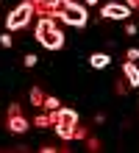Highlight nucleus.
<instances>
[{
	"label": "nucleus",
	"mask_w": 139,
	"mask_h": 153,
	"mask_svg": "<svg viewBox=\"0 0 139 153\" xmlns=\"http://www.w3.org/2000/svg\"><path fill=\"white\" fill-rule=\"evenodd\" d=\"M36 42L42 45L45 50H61L64 48V31L56 25V17H39L36 20Z\"/></svg>",
	"instance_id": "1"
},
{
	"label": "nucleus",
	"mask_w": 139,
	"mask_h": 153,
	"mask_svg": "<svg viewBox=\"0 0 139 153\" xmlns=\"http://www.w3.org/2000/svg\"><path fill=\"white\" fill-rule=\"evenodd\" d=\"M36 8H33V0H22L20 6H14L6 17V31H22L28 22L33 20Z\"/></svg>",
	"instance_id": "2"
},
{
	"label": "nucleus",
	"mask_w": 139,
	"mask_h": 153,
	"mask_svg": "<svg viewBox=\"0 0 139 153\" xmlns=\"http://www.w3.org/2000/svg\"><path fill=\"white\" fill-rule=\"evenodd\" d=\"M59 20H61L64 25H72V28H86V22H89V8H86V3H70V6L61 11Z\"/></svg>",
	"instance_id": "3"
},
{
	"label": "nucleus",
	"mask_w": 139,
	"mask_h": 153,
	"mask_svg": "<svg viewBox=\"0 0 139 153\" xmlns=\"http://www.w3.org/2000/svg\"><path fill=\"white\" fill-rule=\"evenodd\" d=\"M100 17H103V20H128V17H131V6L111 0V3L100 6Z\"/></svg>",
	"instance_id": "4"
},
{
	"label": "nucleus",
	"mask_w": 139,
	"mask_h": 153,
	"mask_svg": "<svg viewBox=\"0 0 139 153\" xmlns=\"http://www.w3.org/2000/svg\"><path fill=\"white\" fill-rule=\"evenodd\" d=\"M6 125H8V131H11V134H25L28 128H31V123L22 117V111H8Z\"/></svg>",
	"instance_id": "5"
},
{
	"label": "nucleus",
	"mask_w": 139,
	"mask_h": 153,
	"mask_svg": "<svg viewBox=\"0 0 139 153\" xmlns=\"http://www.w3.org/2000/svg\"><path fill=\"white\" fill-rule=\"evenodd\" d=\"M50 117H53V125L56 123H61V125H78V111L75 109H56V111H50Z\"/></svg>",
	"instance_id": "6"
},
{
	"label": "nucleus",
	"mask_w": 139,
	"mask_h": 153,
	"mask_svg": "<svg viewBox=\"0 0 139 153\" xmlns=\"http://www.w3.org/2000/svg\"><path fill=\"white\" fill-rule=\"evenodd\" d=\"M123 75H125V81H128V86H139V67H136V61H125L123 64Z\"/></svg>",
	"instance_id": "7"
},
{
	"label": "nucleus",
	"mask_w": 139,
	"mask_h": 153,
	"mask_svg": "<svg viewBox=\"0 0 139 153\" xmlns=\"http://www.w3.org/2000/svg\"><path fill=\"white\" fill-rule=\"evenodd\" d=\"M89 64H92V70H106L111 64V56H109V53H92Z\"/></svg>",
	"instance_id": "8"
},
{
	"label": "nucleus",
	"mask_w": 139,
	"mask_h": 153,
	"mask_svg": "<svg viewBox=\"0 0 139 153\" xmlns=\"http://www.w3.org/2000/svg\"><path fill=\"white\" fill-rule=\"evenodd\" d=\"M56 134H59V139L70 142V139H75V125H61V123H56Z\"/></svg>",
	"instance_id": "9"
},
{
	"label": "nucleus",
	"mask_w": 139,
	"mask_h": 153,
	"mask_svg": "<svg viewBox=\"0 0 139 153\" xmlns=\"http://www.w3.org/2000/svg\"><path fill=\"white\" fill-rule=\"evenodd\" d=\"M31 103L36 106V109H39V106L45 103V92H42L39 86H33V89H31Z\"/></svg>",
	"instance_id": "10"
},
{
	"label": "nucleus",
	"mask_w": 139,
	"mask_h": 153,
	"mask_svg": "<svg viewBox=\"0 0 139 153\" xmlns=\"http://www.w3.org/2000/svg\"><path fill=\"white\" fill-rule=\"evenodd\" d=\"M45 109L48 111H56V109H61V103H59V97H53V95H45Z\"/></svg>",
	"instance_id": "11"
},
{
	"label": "nucleus",
	"mask_w": 139,
	"mask_h": 153,
	"mask_svg": "<svg viewBox=\"0 0 139 153\" xmlns=\"http://www.w3.org/2000/svg\"><path fill=\"white\" fill-rule=\"evenodd\" d=\"M33 125H36V128H48V125H53V117L50 114H39L33 120Z\"/></svg>",
	"instance_id": "12"
},
{
	"label": "nucleus",
	"mask_w": 139,
	"mask_h": 153,
	"mask_svg": "<svg viewBox=\"0 0 139 153\" xmlns=\"http://www.w3.org/2000/svg\"><path fill=\"white\" fill-rule=\"evenodd\" d=\"M0 45H3V48H11V45H14V39H11V31L0 33Z\"/></svg>",
	"instance_id": "13"
},
{
	"label": "nucleus",
	"mask_w": 139,
	"mask_h": 153,
	"mask_svg": "<svg viewBox=\"0 0 139 153\" xmlns=\"http://www.w3.org/2000/svg\"><path fill=\"white\" fill-rule=\"evenodd\" d=\"M36 61H39V59H36L33 53H28V56L22 59V64H25V67H36Z\"/></svg>",
	"instance_id": "14"
},
{
	"label": "nucleus",
	"mask_w": 139,
	"mask_h": 153,
	"mask_svg": "<svg viewBox=\"0 0 139 153\" xmlns=\"http://www.w3.org/2000/svg\"><path fill=\"white\" fill-rule=\"evenodd\" d=\"M136 59H139V48H131L125 53V61H136Z\"/></svg>",
	"instance_id": "15"
},
{
	"label": "nucleus",
	"mask_w": 139,
	"mask_h": 153,
	"mask_svg": "<svg viewBox=\"0 0 139 153\" xmlns=\"http://www.w3.org/2000/svg\"><path fill=\"white\" fill-rule=\"evenodd\" d=\"M86 137H89V131L81 128V125H75V139H86Z\"/></svg>",
	"instance_id": "16"
},
{
	"label": "nucleus",
	"mask_w": 139,
	"mask_h": 153,
	"mask_svg": "<svg viewBox=\"0 0 139 153\" xmlns=\"http://www.w3.org/2000/svg\"><path fill=\"white\" fill-rule=\"evenodd\" d=\"M125 3L131 6V11H136V14H139V0H125Z\"/></svg>",
	"instance_id": "17"
},
{
	"label": "nucleus",
	"mask_w": 139,
	"mask_h": 153,
	"mask_svg": "<svg viewBox=\"0 0 139 153\" xmlns=\"http://www.w3.org/2000/svg\"><path fill=\"white\" fill-rule=\"evenodd\" d=\"M125 33H131V36H134V33H136V25H134V22H128V25H125Z\"/></svg>",
	"instance_id": "18"
},
{
	"label": "nucleus",
	"mask_w": 139,
	"mask_h": 153,
	"mask_svg": "<svg viewBox=\"0 0 139 153\" xmlns=\"http://www.w3.org/2000/svg\"><path fill=\"white\" fill-rule=\"evenodd\" d=\"M83 3H86V6H97L100 0H83Z\"/></svg>",
	"instance_id": "19"
}]
</instances>
